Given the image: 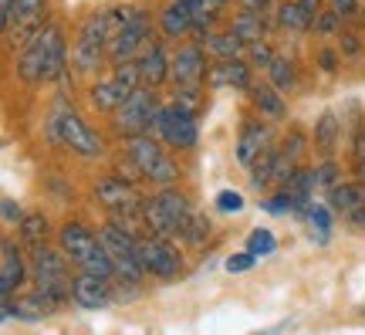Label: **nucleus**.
<instances>
[{"instance_id": "f257e3e1", "label": "nucleus", "mask_w": 365, "mask_h": 335, "mask_svg": "<svg viewBox=\"0 0 365 335\" xmlns=\"http://www.w3.org/2000/svg\"><path fill=\"white\" fill-rule=\"evenodd\" d=\"M68 68V48L61 27H41L34 38L24 44V51L17 54V75L24 78L27 85H41L51 81Z\"/></svg>"}, {"instance_id": "f03ea898", "label": "nucleus", "mask_w": 365, "mask_h": 335, "mask_svg": "<svg viewBox=\"0 0 365 335\" xmlns=\"http://www.w3.org/2000/svg\"><path fill=\"white\" fill-rule=\"evenodd\" d=\"M58 247L68 254L71 264H78V268L88 271V274H98V278H108V281L118 274L112 258H108V251H105L102 241H98V234H91L85 224H78V220L61 224V231H58Z\"/></svg>"}, {"instance_id": "7ed1b4c3", "label": "nucleus", "mask_w": 365, "mask_h": 335, "mask_svg": "<svg viewBox=\"0 0 365 335\" xmlns=\"http://www.w3.org/2000/svg\"><path fill=\"white\" fill-rule=\"evenodd\" d=\"M31 278H34V288L44 291V295L58 298V301H68L71 298V271H68V254L61 247L44 244L38 251H31Z\"/></svg>"}, {"instance_id": "20e7f679", "label": "nucleus", "mask_w": 365, "mask_h": 335, "mask_svg": "<svg viewBox=\"0 0 365 335\" xmlns=\"http://www.w3.org/2000/svg\"><path fill=\"white\" fill-rule=\"evenodd\" d=\"M125 156H129V163L143 173L145 180L159 183V186H173V183H176V176H180L176 163L163 153V139H159V136H149V132H143V136H132Z\"/></svg>"}, {"instance_id": "39448f33", "label": "nucleus", "mask_w": 365, "mask_h": 335, "mask_svg": "<svg viewBox=\"0 0 365 335\" xmlns=\"http://www.w3.org/2000/svg\"><path fill=\"white\" fill-rule=\"evenodd\" d=\"M48 136H51L54 142L68 146L71 153L85 156V159H95V156L105 153L98 132L91 129V126L78 116V112H75V109H58V112L51 116V122H48Z\"/></svg>"}, {"instance_id": "423d86ee", "label": "nucleus", "mask_w": 365, "mask_h": 335, "mask_svg": "<svg viewBox=\"0 0 365 335\" xmlns=\"http://www.w3.org/2000/svg\"><path fill=\"white\" fill-rule=\"evenodd\" d=\"M108 38H112V21L108 14H91L78 27V38L71 44V65L78 71H95L108 54Z\"/></svg>"}, {"instance_id": "0eeeda50", "label": "nucleus", "mask_w": 365, "mask_h": 335, "mask_svg": "<svg viewBox=\"0 0 365 335\" xmlns=\"http://www.w3.org/2000/svg\"><path fill=\"white\" fill-rule=\"evenodd\" d=\"M149 17L143 11H132L125 21L112 27L108 38V61L112 65H125V61H139V54L149 48Z\"/></svg>"}, {"instance_id": "6e6552de", "label": "nucleus", "mask_w": 365, "mask_h": 335, "mask_svg": "<svg viewBox=\"0 0 365 335\" xmlns=\"http://www.w3.org/2000/svg\"><path fill=\"white\" fill-rule=\"evenodd\" d=\"M203 78H207V54L200 44H182L180 51L173 54V81L180 91V102L193 105L200 99L203 89Z\"/></svg>"}, {"instance_id": "1a4fd4ad", "label": "nucleus", "mask_w": 365, "mask_h": 335, "mask_svg": "<svg viewBox=\"0 0 365 335\" xmlns=\"http://www.w3.org/2000/svg\"><path fill=\"white\" fill-rule=\"evenodd\" d=\"M135 251H139V264H143V271H149V274L166 278V281H173V278H180L182 274V254L176 251V244H173L170 237L145 234V237L135 241Z\"/></svg>"}, {"instance_id": "9d476101", "label": "nucleus", "mask_w": 365, "mask_h": 335, "mask_svg": "<svg viewBox=\"0 0 365 335\" xmlns=\"http://www.w3.org/2000/svg\"><path fill=\"white\" fill-rule=\"evenodd\" d=\"M98 241H102V247L108 251L115 271L125 281H139V278H143V264H139V251H135V241H139V237H132L115 220V224H105L102 231H98Z\"/></svg>"}, {"instance_id": "9b49d317", "label": "nucleus", "mask_w": 365, "mask_h": 335, "mask_svg": "<svg viewBox=\"0 0 365 335\" xmlns=\"http://www.w3.org/2000/svg\"><path fill=\"white\" fill-rule=\"evenodd\" d=\"M156 136L163 142H170L173 149H193L196 139H200L193 109L186 102L163 105V109H159V119H156Z\"/></svg>"}, {"instance_id": "f8f14e48", "label": "nucleus", "mask_w": 365, "mask_h": 335, "mask_svg": "<svg viewBox=\"0 0 365 335\" xmlns=\"http://www.w3.org/2000/svg\"><path fill=\"white\" fill-rule=\"evenodd\" d=\"M186 214H190L186 196H182L180 190L166 186L163 194H156L153 200H149V204H145V224H149V234H159V237L180 234Z\"/></svg>"}, {"instance_id": "ddd939ff", "label": "nucleus", "mask_w": 365, "mask_h": 335, "mask_svg": "<svg viewBox=\"0 0 365 335\" xmlns=\"http://www.w3.org/2000/svg\"><path fill=\"white\" fill-rule=\"evenodd\" d=\"M156 119H159V105H156V99H153V91L135 89L129 95V102L115 112V126H118V132L143 136V132L156 129Z\"/></svg>"}, {"instance_id": "4468645a", "label": "nucleus", "mask_w": 365, "mask_h": 335, "mask_svg": "<svg viewBox=\"0 0 365 335\" xmlns=\"http://www.w3.org/2000/svg\"><path fill=\"white\" fill-rule=\"evenodd\" d=\"M48 17V0H14L7 14H0L4 21V34L11 41H31L44 27Z\"/></svg>"}, {"instance_id": "2eb2a0df", "label": "nucleus", "mask_w": 365, "mask_h": 335, "mask_svg": "<svg viewBox=\"0 0 365 335\" xmlns=\"http://www.w3.org/2000/svg\"><path fill=\"white\" fill-rule=\"evenodd\" d=\"M21 247L14 237L0 241V291L4 298H14V291H21V284L27 281V264L21 258Z\"/></svg>"}, {"instance_id": "dca6fc26", "label": "nucleus", "mask_w": 365, "mask_h": 335, "mask_svg": "<svg viewBox=\"0 0 365 335\" xmlns=\"http://www.w3.org/2000/svg\"><path fill=\"white\" fill-rule=\"evenodd\" d=\"M71 298H75V305H81V309H108L112 305V281L81 271V274H75Z\"/></svg>"}, {"instance_id": "f3484780", "label": "nucleus", "mask_w": 365, "mask_h": 335, "mask_svg": "<svg viewBox=\"0 0 365 335\" xmlns=\"http://www.w3.org/2000/svg\"><path fill=\"white\" fill-rule=\"evenodd\" d=\"M95 200L102 206H108L112 214H125V210H132V206L139 204V194L122 176H102V180L95 183Z\"/></svg>"}, {"instance_id": "a211bd4d", "label": "nucleus", "mask_w": 365, "mask_h": 335, "mask_svg": "<svg viewBox=\"0 0 365 335\" xmlns=\"http://www.w3.org/2000/svg\"><path fill=\"white\" fill-rule=\"evenodd\" d=\"M271 149V132L264 126L261 119H250L240 126V139H237V159H240V166H254L257 163V156L267 153Z\"/></svg>"}, {"instance_id": "6ab92c4d", "label": "nucleus", "mask_w": 365, "mask_h": 335, "mask_svg": "<svg viewBox=\"0 0 365 335\" xmlns=\"http://www.w3.org/2000/svg\"><path fill=\"white\" fill-rule=\"evenodd\" d=\"M139 75H143V89H159L173 75V58L163 44H149L139 54Z\"/></svg>"}, {"instance_id": "aec40b11", "label": "nucleus", "mask_w": 365, "mask_h": 335, "mask_svg": "<svg viewBox=\"0 0 365 335\" xmlns=\"http://www.w3.org/2000/svg\"><path fill=\"white\" fill-rule=\"evenodd\" d=\"M210 85L213 89H240L250 91V65L240 61V58H230V61H217V68H210Z\"/></svg>"}, {"instance_id": "412c9836", "label": "nucleus", "mask_w": 365, "mask_h": 335, "mask_svg": "<svg viewBox=\"0 0 365 335\" xmlns=\"http://www.w3.org/2000/svg\"><path fill=\"white\" fill-rule=\"evenodd\" d=\"M250 102H254V109H257L264 119H271V122H281V119L287 116V102L281 99V91L274 89V85L254 81V85H250Z\"/></svg>"}, {"instance_id": "4be33fe9", "label": "nucleus", "mask_w": 365, "mask_h": 335, "mask_svg": "<svg viewBox=\"0 0 365 335\" xmlns=\"http://www.w3.org/2000/svg\"><path fill=\"white\" fill-rule=\"evenodd\" d=\"M129 95L132 91L122 81H115V78H102V81L91 85V105L102 109V112H118L122 105L129 102Z\"/></svg>"}, {"instance_id": "5701e85b", "label": "nucleus", "mask_w": 365, "mask_h": 335, "mask_svg": "<svg viewBox=\"0 0 365 335\" xmlns=\"http://www.w3.org/2000/svg\"><path fill=\"white\" fill-rule=\"evenodd\" d=\"M328 206H331V210H339L341 217L355 214L359 206H365V183L349 180V183L331 186V190H328Z\"/></svg>"}, {"instance_id": "b1692460", "label": "nucleus", "mask_w": 365, "mask_h": 335, "mask_svg": "<svg viewBox=\"0 0 365 335\" xmlns=\"http://www.w3.org/2000/svg\"><path fill=\"white\" fill-rule=\"evenodd\" d=\"M21 227V244L31 247V251H38V247L48 244V234H51V224L44 214H24V220L17 224Z\"/></svg>"}, {"instance_id": "393cba45", "label": "nucleus", "mask_w": 365, "mask_h": 335, "mask_svg": "<svg viewBox=\"0 0 365 335\" xmlns=\"http://www.w3.org/2000/svg\"><path fill=\"white\" fill-rule=\"evenodd\" d=\"M159 24H163V34H166V38H182L186 31H193V17L186 11V4L176 0V4H170V7L163 11Z\"/></svg>"}, {"instance_id": "a878e982", "label": "nucleus", "mask_w": 365, "mask_h": 335, "mask_svg": "<svg viewBox=\"0 0 365 335\" xmlns=\"http://www.w3.org/2000/svg\"><path fill=\"white\" fill-rule=\"evenodd\" d=\"M182 4H186L190 17H193V31L196 34H207L210 24L217 21V14L223 11L227 0H182Z\"/></svg>"}, {"instance_id": "bb28decb", "label": "nucleus", "mask_w": 365, "mask_h": 335, "mask_svg": "<svg viewBox=\"0 0 365 335\" xmlns=\"http://www.w3.org/2000/svg\"><path fill=\"white\" fill-rule=\"evenodd\" d=\"M277 24L287 27V31H294V34H304V31L314 27V17L301 7L298 0H291V4H281V7H277Z\"/></svg>"}, {"instance_id": "cd10ccee", "label": "nucleus", "mask_w": 365, "mask_h": 335, "mask_svg": "<svg viewBox=\"0 0 365 335\" xmlns=\"http://www.w3.org/2000/svg\"><path fill=\"white\" fill-rule=\"evenodd\" d=\"M341 139V122L335 112H325V116L314 122V146L322 149V153H331Z\"/></svg>"}, {"instance_id": "c85d7f7f", "label": "nucleus", "mask_w": 365, "mask_h": 335, "mask_svg": "<svg viewBox=\"0 0 365 335\" xmlns=\"http://www.w3.org/2000/svg\"><path fill=\"white\" fill-rule=\"evenodd\" d=\"M230 31H234V34L244 41V44H257V41L264 38V21H261V14H257V11H240V14L234 17Z\"/></svg>"}, {"instance_id": "c756f323", "label": "nucleus", "mask_w": 365, "mask_h": 335, "mask_svg": "<svg viewBox=\"0 0 365 335\" xmlns=\"http://www.w3.org/2000/svg\"><path fill=\"white\" fill-rule=\"evenodd\" d=\"M244 48V41L237 38L234 31H227V34H207V51L217 58V61H230L237 58Z\"/></svg>"}, {"instance_id": "7c9ffc66", "label": "nucleus", "mask_w": 365, "mask_h": 335, "mask_svg": "<svg viewBox=\"0 0 365 335\" xmlns=\"http://www.w3.org/2000/svg\"><path fill=\"white\" fill-rule=\"evenodd\" d=\"M274 173H277V149H267V153L257 156V163L250 166V183L261 190V186H267V183H274Z\"/></svg>"}, {"instance_id": "2f4dec72", "label": "nucleus", "mask_w": 365, "mask_h": 335, "mask_svg": "<svg viewBox=\"0 0 365 335\" xmlns=\"http://www.w3.org/2000/svg\"><path fill=\"white\" fill-rule=\"evenodd\" d=\"M267 71H271V85L277 91H284V89H294V61H291V58H284V54H277V58H274L271 61V68H267Z\"/></svg>"}, {"instance_id": "473e14b6", "label": "nucleus", "mask_w": 365, "mask_h": 335, "mask_svg": "<svg viewBox=\"0 0 365 335\" xmlns=\"http://www.w3.org/2000/svg\"><path fill=\"white\" fill-rule=\"evenodd\" d=\"M274 247H277V241H274V234L267 231V227H257V231L247 237V251L254 254V258H261V254H271Z\"/></svg>"}, {"instance_id": "72a5a7b5", "label": "nucleus", "mask_w": 365, "mask_h": 335, "mask_svg": "<svg viewBox=\"0 0 365 335\" xmlns=\"http://www.w3.org/2000/svg\"><path fill=\"white\" fill-rule=\"evenodd\" d=\"M180 234L186 237V241H190V244H196L200 237H207V234H210V220L196 217V214H186V220H182Z\"/></svg>"}, {"instance_id": "f704fd0d", "label": "nucleus", "mask_w": 365, "mask_h": 335, "mask_svg": "<svg viewBox=\"0 0 365 335\" xmlns=\"http://www.w3.org/2000/svg\"><path fill=\"white\" fill-rule=\"evenodd\" d=\"M308 224H312V231H318V241H325L328 231H331L328 206H322V204H312V206H308Z\"/></svg>"}, {"instance_id": "c9c22d12", "label": "nucleus", "mask_w": 365, "mask_h": 335, "mask_svg": "<svg viewBox=\"0 0 365 335\" xmlns=\"http://www.w3.org/2000/svg\"><path fill=\"white\" fill-rule=\"evenodd\" d=\"M247 48H250V65H257V68H271V61L277 58V54L271 51V44H264V41L247 44Z\"/></svg>"}, {"instance_id": "e433bc0d", "label": "nucleus", "mask_w": 365, "mask_h": 335, "mask_svg": "<svg viewBox=\"0 0 365 335\" xmlns=\"http://www.w3.org/2000/svg\"><path fill=\"white\" fill-rule=\"evenodd\" d=\"M339 21L341 17L328 7V11H322L318 17H314V31H318V34H335V31H339Z\"/></svg>"}, {"instance_id": "4c0bfd02", "label": "nucleus", "mask_w": 365, "mask_h": 335, "mask_svg": "<svg viewBox=\"0 0 365 335\" xmlns=\"http://www.w3.org/2000/svg\"><path fill=\"white\" fill-rule=\"evenodd\" d=\"M217 206L227 210V214H237V210H244V196L237 194V190H223V194L217 196Z\"/></svg>"}, {"instance_id": "58836bf2", "label": "nucleus", "mask_w": 365, "mask_h": 335, "mask_svg": "<svg viewBox=\"0 0 365 335\" xmlns=\"http://www.w3.org/2000/svg\"><path fill=\"white\" fill-rule=\"evenodd\" d=\"M250 268H254V254H250V251H240V254H230V258H227V271H230V274L250 271Z\"/></svg>"}, {"instance_id": "ea45409f", "label": "nucleus", "mask_w": 365, "mask_h": 335, "mask_svg": "<svg viewBox=\"0 0 365 335\" xmlns=\"http://www.w3.org/2000/svg\"><path fill=\"white\" fill-rule=\"evenodd\" d=\"M314 180L322 183V186H339V173H335V163H322V166L314 169Z\"/></svg>"}, {"instance_id": "a19ab883", "label": "nucleus", "mask_w": 365, "mask_h": 335, "mask_svg": "<svg viewBox=\"0 0 365 335\" xmlns=\"http://www.w3.org/2000/svg\"><path fill=\"white\" fill-rule=\"evenodd\" d=\"M0 210H4V224H21V220H24V210L14 204L11 196H4V200H0Z\"/></svg>"}, {"instance_id": "79ce46f5", "label": "nucleus", "mask_w": 365, "mask_h": 335, "mask_svg": "<svg viewBox=\"0 0 365 335\" xmlns=\"http://www.w3.org/2000/svg\"><path fill=\"white\" fill-rule=\"evenodd\" d=\"M301 149H304V139H301V132H291L284 139V146H281V153L287 156V159H298Z\"/></svg>"}, {"instance_id": "37998d69", "label": "nucleus", "mask_w": 365, "mask_h": 335, "mask_svg": "<svg viewBox=\"0 0 365 335\" xmlns=\"http://www.w3.org/2000/svg\"><path fill=\"white\" fill-rule=\"evenodd\" d=\"M328 7L339 14V17H352L359 11V0H328Z\"/></svg>"}, {"instance_id": "c03bdc74", "label": "nucleus", "mask_w": 365, "mask_h": 335, "mask_svg": "<svg viewBox=\"0 0 365 335\" xmlns=\"http://www.w3.org/2000/svg\"><path fill=\"white\" fill-rule=\"evenodd\" d=\"M298 4H301V7H304L308 14H312V17H318L322 11H328V7H325V0H298Z\"/></svg>"}, {"instance_id": "a18cd8bd", "label": "nucleus", "mask_w": 365, "mask_h": 335, "mask_svg": "<svg viewBox=\"0 0 365 335\" xmlns=\"http://www.w3.org/2000/svg\"><path fill=\"white\" fill-rule=\"evenodd\" d=\"M244 4V11H257V14H264L267 7H271L274 0H240Z\"/></svg>"}, {"instance_id": "49530a36", "label": "nucleus", "mask_w": 365, "mask_h": 335, "mask_svg": "<svg viewBox=\"0 0 365 335\" xmlns=\"http://www.w3.org/2000/svg\"><path fill=\"white\" fill-rule=\"evenodd\" d=\"M355 159H365V126L355 136Z\"/></svg>"}, {"instance_id": "de8ad7c7", "label": "nucleus", "mask_w": 365, "mask_h": 335, "mask_svg": "<svg viewBox=\"0 0 365 335\" xmlns=\"http://www.w3.org/2000/svg\"><path fill=\"white\" fill-rule=\"evenodd\" d=\"M318 61H322V68H325V71H335V65H339L331 51H322V54H318Z\"/></svg>"}, {"instance_id": "09e8293b", "label": "nucleus", "mask_w": 365, "mask_h": 335, "mask_svg": "<svg viewBox=\"0 0 365 335\" xmlns=\"http://www.w3.org/2000/svg\"><path fill=\"white\" fill-rule=\"evenodd\" d=\"M349 224H355V227H365V206H359L355 214H349Z\"/></svg>"}, {"instance_id": "8fccbe9b", "label": "nucleus", "mask_w": 365, "mask_h": 335, "mask_svg": "<svg viewBox=\"0 0 365 335\" xmlns=\"http://www.w3.org/2000/svg\"><path fill=\"white\" fill-rule=\"evenodd\" d=\"M355 180L365 183V159H355Z\"/></svg>"}, {"instance_id": "3c124183", "label": "nucleus", "mask_w": 365, "mask_h": 335, "mask_svg": "<svg viewBox=\"0 0 365 335\" xmlns=\"http://www.w3.org/2000/svg\"><path fill=\"white\" fill-rule=\"evenodd\" d=\"M14 7V0H0V14H7Z\"/></svg>"}, {"instance_id": "603ef678", "label": "nucleus", "mask_w": 365, "mask_h": 335, "mask_svg": "<svg viewBox=\"0 0 365 335\" xmlns=\"http://www.w3.org/2000/svg\"><path fill=\"white\" fill-rule=\"evenodd\" d=\"M264 335H274V332H264Z\"/></svg>"}]
</instances>
